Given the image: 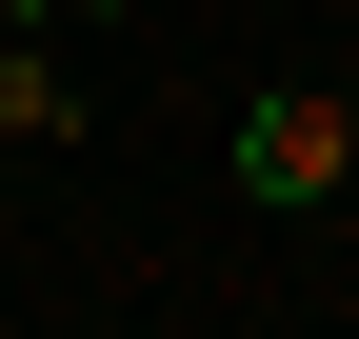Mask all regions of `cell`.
Here are the masks:
<instances>
[{"instance_id": "obj_1", "label": "cell", "mask_w": 359, "mask_h": 339, "mask_svg": "<svg viewBox=\"0 0 359 339\" xmlns=\"http://www.w3.org/2000/svg\"><path fill=\"white\" fill-rule=\"evenodd\" d=\"M219 160H240V200H259V220H320V200H339V160H359V100L280 80V100H240V140H219Z\"/></svg>"}, {"instance_id": "obj_2", "label": "cell", "mask_w": 359, "mask_h": 339, "mask_svg": "<svg viewBox=\"0 0 359 339\" xmlns=\"http://www.w3.org/2000/svg\"><path fill=\"white\" fill-rule=\"evenodd\" d=\"M0 140H80V80H60L40 20H0Z\"/></svg>"}, {"instance_id": "obj_3", "label": "cell", "mask_w": 359, "mask_h": 339, "mask_svg": "<svg viewBox=\"0 0 359 339\" xmlns=\"http://www.w3.org/2000/svg\"><path fill=\"white\" fill-rule=\"evenodd\" d=\"M339 100H359V80H339ZM339 220H359V160H339Z\"/></svg>"}, {"instance_id": "obj_4", "label": "cell", "mask_w": 359, "mask_h": 339, "mask_svg": "<svg viewBox=\"0 0 359 339\" xmlns=\"http://www.w3.org/2000/svg\"><path fill=\"white\" fill-rule=\"evenodd\" d=\"M0 20H40V0H0Z\"/></svg>"}]
</instances>
